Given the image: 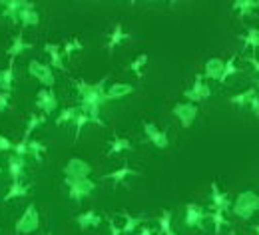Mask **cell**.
I'll list each match as a JSON object with an SVG mask.
<instances>
[{
    "label": "cell",
    "instance_id": "obj_1",
    "mask_svg": "<svg viewBox=\"0 0 259 235\" xmlns=\"http://www.w3.org/2000/svg\"><path fill=\"white\" fill-rule=\"evenodd\" d=\"M76 92L80 96V112L90 116V124H96L100 128H106V122L100 118V108L106 104V88H108V76L100 82H86V80H74Z\"/></svg>",
    "mask_w": 259,
    "mask_h": 235
},
{
    "label": "cell",
    "instance_id": "obj_2",
    "mask_svg": "<svg viewBox=\"0 0 259 235\" xmlns=\"http://www.w3.org/2000/svg\"><path fill=\"white\" fill-rule=\"evenodd\" d=\"M257 211H259V194L257 192H251V190L237 194L235 202L231 203V213L235 217H239V219H245V221L251 219Z\"/></svg>",
    "mask_w": 259,
    "mask_h": 235
},
{
    "label": "cell",
    "instance_id": "obj_3",
    "mask_svg": "<svg viewBox=\"0 0 259 235\" xmlns=\"http://www.w3.org/2000/svg\"><path fill=\"white\" fill-rule=\"evenodd\" d=\"M40 227V213L38 207L34 203H28L26 209L22 211V215L16 219L14 223V231L16 235H30Z\"/></svg>",
    "mask_w": 259,
    "mask_h": 235
},
{
    "label": "cell",
    "instance_id": "obj_4",
    "mask_svg": "<svg viewBox=\"0 0 259 235\" xmlns=\"http://www.w3.org/2000/svg\"><path fill=\"white\" fill-rule=\"evenodd\" d=\"M64 185L68 187V198L72 202H82V198L90 196L96 190V181L92 177H84V179L64 177Z\"/></svg>",
    "mask_w": 259,
    "mask_h": 235
},
{
    "label": "cell",
    "instance_id": "obj_5",
    "mask_svg": "<svg viewBox=\"0 0 259 235\" xmlns=\"http://www.w3.org/2000/svg\"><path fill=\"white\" fill-rule=\"evenodd\" d=\"M171 114H174V118L180 122V126H182L184 130H190L195 124V118H197L199 110H197V106L192 104V102H178V104L174 106Z\"/></svg>",
    "mask_w": 259,
    "mask_h": 235
},
{
    "label": "cell",
    "instance_id": "obj_6",
    "mask_svg": "<svg viewBox=\"0 0 259 235\" xmlns=\"http://www.w3.org/2000/svg\"><path fill=\"white\" fill-rule=\"evenodd\" d=\"M28 74L42 84V88H54L56 78H54V72H52L50 64H42L40 60H30L28 62Z\"/></svg>",
    "mask_w": 259,
    "mask_h": 235
},
{
    "label": "cell",
    "instance_id": "obj_7",
    "mask_svg": "<svg viewBox=\"0 0 259 235\" xmlns=\"http://www.w3.org/2000/svg\"><path fill=\"white\" fill-rule=\"evenodd\" d=\"M36 108L40 110V114H44L46 118L52 116L58 110V98L54 94V88H40L36 94Z\"/></svg>",
    "mask_w": 259,
    "mask_h": 235
},
{
    "label": "cell",
    "instance_id": "obj_8",
    "mask_svg": "<svg viewBox=\"0 0 259 235\" xmlns=\"http://www.w3.org/2000/svg\"><path fill=\"white\" fill-rule=\"evenodd\" d=\"M209 96H211V88H209V84L203 80V76H201V74H197V76H195L194 84L184 92V98H186V100H190L192 104H194V102L207 100Z\"/></svg>",
    "mask_w": 259,
    "mask_h": 235
},
{
    "label": "cell",
    "instance_id": "obj_9",
    "mask_svg": "<svg viewBox=\"0 0 259 235\" xmlns=\"http://www.w3.org/2000/svg\"><path fill=\"white\" fill-rule=\"evenodd\" d=\"M205 217H207V213H205V209H203L199 203L190 202L186 205V225H188V227L203 231V229H205V225H203Z\"/></svg>",
    "mask_w": 259,
    "mask_h": 235
},
{
    "label": "cell",
    "instance_id": "obj_10",
    "mask_svg": "<svg viewBox=\"0 0 259 235\" xmlns=\"http://www.w3.org/2000/svg\"><path fill=\"white\" fill-rule=\"evenodd\" d=\"M90 173H92V166L82 158H70L64 166V177L84 179V177H90Z\"/></svg>",
    "mask_w": 259,
    "mask_h": 235
},
{
    "label": "cell",
    "instance_id": "obj_11",
    "mask_svg": "<svg viewBox=\"0 0 259 235\" xmlns=\"http://www.w3.org/2000/svg\"><path fill=\"white\" fill-rule=\"evenodd\" d=\"M144 134L148 137V142L154 144L158 150H165V148L169 146L167 134H165L163 130H160L156 124H152V122H144Z\"/></svg>",
    "mask_w": 259,
    "mask_h": 235
},
{
    "label": "cell",
    "instance_id": "obj_12",
    "mask_svg": "<svg viewBox=\"0 0 259 235\" xmlns=\"http://www.w3.org/2000/svg\"><path fill=\"white\" fill-rule=\"evenodd\" d=\"M130 38H132V34L124 30L122 22H116L114 28H112V32H110V36H108V42H106V50H108V54H114L116 48H118L120 44L128 42Z\"/></svg>",
    "mask_w": 259,
    "mask_h": 235
},
{
    "label": "cell",
    "instance_id": "obj_13",
    "mask_svg": "<svg viewBox=\"0 0 259 235\" xmlns=\"http://www.w3.org/2000/svg\"><path fill=\"white\" fill-rule=\"evenodd\" d=\"M44 52L50 58V68L52 70H60V72H68V68L64 64V56H62V46L54 44V42H46L44 44Z\"/></svg>",
    "mask_w": 259,
    "mask_h": 235
},
{
    "label": "cell",
    "instance_id": "obj_14",
    "mask_svg": "<svg viewBox=\"0 0 259 235\" xmlns=\"http://www.w3.org/2000/svg\"><path fill=\"white\" fill-rule=\"evenodd\" d=\"M18 22H20L24 28H28V26H38V24H40V14H38L34 2H22L20 14H18Z\"/></svg>",
    "mask_w": 259,
    "mask_h": 235
},
{
    "label": "cell",
    "instance_id": "obj_15",
    "mask_svg": "<svg viewBox=\"0 0 259 235\" xmlns=\"http://www.w3.org/2000/svg\"><path fill=\"white\" fill-rule=\"evenodd\" d=\"M136 88L128 84V82H114L106 88V102H112V100H122L126 98L130 94H134Z\"/></svg>",
    "mask_w": 259,
    "mask_h": 235
},
{
    "label": "cell",
    "instance_id": "obj_16",
    "mask_svg": "<svg viewBox=\"0 0 259 235\" xmlns=\"http://www.w3.org/2000/svg\"><path fill=\"white\" fill-rule=\"evenodd\" d=\"M211 209H220V211L231 209V200L226 192H222L218 181H211Z\"/></svg>",
    "mask_w": 259,
    "mask_h": 235
},
{
    "label": "cell",
    "instance_id": "obj_17",
    "mask_svg": "<svg viewBox=\"0 0 259 235\" xmlns=\"http://www.w3.org/2000/svg\"><path fill=\"white\" fill-rule=\"evenodd\" d=\"M134 175H142L138 169H134V168H130L128 164H124L122 168H118V169H114V171H110V173H106L102 179H110L114 185H122L128 177H134Z\"/></svg>",
    "mask_w": 259,
    "mask_h": 235
},
{
    "label": "cell",
    "instance_id": "obj_18",
    "mask_svg": "<svg viewBox=\"0 0 259 235\" xmlns=\"http://www.w3.org/2000/svg\"><path fill=\"white\" fill-rule=\"evenodd\" d=\"M224 60L222 58H209L207 62H205V66H203V72H201V76H203V80H215V82H220V78H222V72H224Z\"/></svg>",
    "mask_w": 259,
    "mask_h": 235
},
{
    "label": "cell",
    "instance_id": "obj_19",
    "mask_svg": "<svg viewBox=\"0 0 259 235\" xmlns=\"http://www.w3.org/2000/svg\"><path fill=\"white\" fill-rule=\"evenodd\" d=\"M76 223L80 225V229H96L102 223V215L96 209H88V211L76 215Z\"/></svg>",
    "mask_w": 259,
    "mask_h": 235
},
{
    "label": "cell",
    "instance_id": "obj_20",
    "mask_svg": "<svg viewBox=\"0 0 259 235\" xmlns=\"http://www.w3.org/2000/svg\"><path fill=\"white\" fill-rule=\"evenodd\" d=\"M24 169H26V160L24 158L14 156V154L8 156V173H10V179L12 181H22Z\"/></svg>",
    "mask_w": 259,
    "mask_h": 235
},
{
    "label": "cell",
    "instance_id": "obj_21",
    "mask_svg": "<svg viewBox=\"0 0 259 235\" xmlns=\"http://www.w3.org/2000/svg\"><path fill=\"white\" fill-rule=\"evenodd\" d=\"M30 48H32V44L24 40V34L18 32L14 38H12V44L8 46L6 54H8V58H10V60H14L16 56H20L22 52H26V50H30Z\"/></svg>",
    "mask_w": 259,
    "mask_h": 235
},
{
    "label": "cell",
    "instance_id": "obj_22",
    "mask_svg": "<svg viewBox=\"0 0 259 235\" xmlns=\"http://www.w3.org/2000/svg\"><path fill=\"white\" fill-rule=\"evenodd\" d=\"M132 150H134V144L124 135H116L108 144V156H118L122 152H132Z\"/></svg>",
    "mask_w": 259,
    "mask_h": 235
},
{
    "label": "cell",
    "instance_id": "obj_23",
    "mask_svg": "<svg viewBox=\"0 0 259 235\" xmlns=\"http://www.w3.org/2000/svg\"><path fill=\"white\" fill-rule=\"evenodd\" d=\"M28 192H30V185H26V183H22V181H12L10 187H8V192L4 194L2 202L8 203V202H12V200H18V198H26Z\"/></svg>",
    "mask_w": 259,
    "mask_h": 235
},
{
    "label": "cell",
    "instance_id": "obj_24",
    "mask_svg": "<svg viewBox=\"0 0 259 235\" xmlns=\"http://www.w3.org/2000/svg\"><path fill=\"white\" fill-rule=\"evenodd\" d=\"M14 86V60L8 62V66L0 70V92H12Z\"/></svg>",
    "mask_w": 259,
    "mask_h": 235
},
{
    "label": "cell",
    "instance_id": "obj_25",
    "mask_svg": "<svg viewBox=\"0 0 259 235\" xmlns=\"http://www.w3.org/2000/svg\"><path fill=\"white\" fill-rule=\"evenodd\" d=\"M257 6H259L257 0H235V2H231V10L237 12L241 18L251 16V14L255 12Z\"/></svg>",
    "mask_w": 259,
    "mask_h": 235
},
{
    "label": "cell",
    "instance_id": "obj_26",
    "mask_svg": "<svg viewBox=\"0 0 259 235\" xmlns=\"http://www.w3.org/2000/svg\"><path fill=\"white\" fill-rule=\"evenodd\" d=\"M44 122H46V116H44V114H30L28 124H26V130H24V135H22V139H20V142L28 144V142L32 139L34 130H38V128H40Z\"/></svg>",
    "mask_w": 259,
    "mask_h": 235
},
{
    "label": "cell",
    "instance_id": "obj_27",
    "mask_svg": "<svg viewBox=\"0 0 259 235\" xmlns=\"http://www.w3.org/2000/svg\"><path fill=\"white\" fill-rule=\"evenodd\" d=\"M120 215L124 217V227H122V233L124 235H132L136 229H140V225L144 223V217H134L126 209H122Z\"/></svg>",
    "mask_w": 259,
    "mask_h": 235
},
{
    "label": "cell",
    "instance_id": "obj_28",
    "mask_svg": "<svg viewBox=\"0 0 259 235\" xmlns=\"http://www.w3.org/2000/svg\"><path fill=\"white\" fill-rule=\"evenodd\" d=\"M20 8H22V0H8V2H4L2 16H4V18H8L12 24H18Z\"/></svg>",
    "mask_w": 259,
    "mask_h": 235
},
{
    "label": "cell",
    "instance_id": "obj_29",
    "mask_svg": "<svg viewBox=\"0 0 259 235\" xmlns=\"http://www.w3.org/2000/svg\"><path fill=\"white\" fill-rule=\"evenodd\" d=\"M257 96V88H249V90H245V92H239V94H235V96H231L229 98V104L231 106H237V108H245V106H249L251 100Z\"/></svg>",
    "mask_w": 259,
    "mask_h": 235
},
{
    "label": "cell",
    "instance_id": "obj_30",
    "mask_svg": "<svg viewBox=\"0 0 259 235\" xmlns=\"http://www.w3.org/2000/svg\"><path fill=\"white\" fill-rule=\"evenodd\" d=\"M239 40L243 42V48H251L253 52L259 50V28H247V32L241 34Z\"/></svg>",
    "mask_w": 259,
    "mask_h": 235
},
{
    "label": "cell",
    "instance_id": "obj_31",
    "mask_svg": "<svg viewBox=\"0 0 259 235\" xmlns=\"http://www.w3.org/2000/svg\"><path fill=\"white\" fill-rule=\"evenodd\" d=\"M46 152H48V148H46V144H42L40 139H30V142H28V156H32L38 164H42Z\"/></svg>",
    "mask_w": 259,
    "mask_h": 235
},
{
    "label": "cell",
    "instance_id": "obj_32",
    "mask_svg": "<svg viewBox=\"0 0 259 235\" xmlns=\"http://www.w3.org/2000/svg\"><path fill=\"white\" fill-rule=\"evenodd\" d=\"M211 217V223H213V235H222V229L227 225V217L226 211H220V209H211V213H207Z\"/></svg>",
    "mask_w": 259,
    "mask_h": 235
},
{
    "label": "cell",
    "instance_id": "obj_33",
    "mask_svg": "<svg viewBox=\"0 0 259 235\" xmlns=\"http://www.w3.org/2000/svg\"><path fill=\"white\" fill-rule=\"evenodd\" d=\"M237 70H239V68H237V56H235V54H231V56L226 60V64H224V72H222L220 84H226L231 76H235V74H237Z\"/></svg>",
    "mask_w": 259,
    "mask_h": 235
},
{
    "label": "cell",
    "instance_id": "obj_34",
    "mask_svg": "<svg viewBox=\"0 0 259 235\" xmlns=\"http://www.w3.org/2000/svg\"><path fill=\"white\" fill-rule=\"evenodd\" d=\"M80 50H84V44H82V40L78 38V36H72L68 42H66L64 46H62V56H64V60L68 58H72V54L74 52H80Z\"/></svg>",
    "mask_w": 259,
    "mask_h": 235
},
{
    "label": "cell",
    "instance_id": "obj_35",
    "mask_svg": "<svg viewBox=\"0 0 259 235\" xmlns=\"http://www.w3.org/2000/svg\"><path fill=\"white\" fill-rule=\"evenodd\" d=\"M78 112H80L78 106H68L64 110H60V114H58V118H56V126H64V124L74 122L76 116H78Z\"/></svg>",
    "mask_w": 259,
    "mask_h": 235
},
{
    "label": "cell",
    "instance_id": "obj_36",
    "mask_svg": "<svg viewBox=\"0 0 259 235\" xmlns=\"http://www.w3.org/2000/svg\"><path fill=\"white\" fill-rule=\"evenodd\" d=\"M171 209H163L162 215H160V235H178L174 231V225H171Z\"/></svg>",
    "mask_w": 259,
    "mask_h": 235
},
{
    "label": "cell",
    "instance_id": "obj_37",
    "mask_svg": "<svg viewBox=\"0 0 259 235\" xmlns=\"http://www.w3.org/2000/svg\"><path fill=\"white\" fill-rule=\"evenodd\" d=\"M148 66V54H140L138 58H134L132 60V64H130V70L136 74V78L138 80H142L144 78V70Z\"/></svg>",
    "mask_w": 259,
    "mask_h": 235
},
{
    "label": "cell",
    "instance_id": "obj_38",
    "mask_svg": "<svg viewBox=\"0 0 259 235\" xmlns=\"http://www.w3.org/2000/svg\"><path fill=\"white\" fill-rule=\"evenodd\" d=\"M86 124H90V116H88V114H84V112H78V116H76V120H74V126H76L74 142H78V139H80L82 130H84V126H86Z\"/></svg>",
    "mask_w": 259,
    "mask_h": 235
},
{
    "label": "cell",
    "instance_id": "obj_39",
    "mask_svg": "<svg viewBox=\"0 0 259 235\" xmlns=\"http://www.w3.org/2000/svg\"><path fill=\"white\" fill-rule=\"evenodd\" d=\"M12 150H14V144L10 142V137H6L4 134H0V154L12 152Z\"/></svg>",
    "mask_w": 259,
    "mask_h": 235
},
{
    "label": "cell",
    "instance_id": "obj_40",
    "mask_svg": "<svg viewBox=\"0 0 259 235\" xmlns=\"http://www.w3.org/2000/svg\"><path fill=\"white\" fill-rule=\"evenodd\" d=\"M10 108V94L8 92H0V114L6 112Z\"/></svg>",
    "mask_w": 259,
    "mask_h": 235
},
{
    "label": "cell",
    "instance_id": "obj_41",
    "mask_svg": "<svg viewBox=\"0 0 259 235\" xmlns=\"http://www.w3.org/2000/svg\"><path fill=\"white\" fill-rule=\"evenodd\" d=\"M108 227H110V235H122V227L116 225L114 217H108Z\"/></svg>",
    "mask_w": 259,
    "mask_h": 235
},
{
    "label": "cell",
    "instance_id": "obj_42",
    "mask_svg": "<svg viewBox=\"0 0 259 235\" xmlns=\"http://www.w3.org/2000/svg\"><path fill=\"white\" fill-rule=\"evenodd\" d=\"M249 108L253 110V114H255V116L259 118V96H255V98L251 100V104H249Z\"/></svg>",
    "mask_w": 259,
    "mask_h": 235
},
{
    "label": "cell",
    "instance_id": "obj_43",
    "mask_svg": "<svg viewBox=\"0 0 259 235\" xmlns=\"http://www.w3.org/2000/svg\"><path fill=\"white\" fill-rule=\"evenodd\" d=\"M247 60H249V64L253 66V70H255V72L259 74V60H257V58H255V56H249Z\"/></svg>",
    "mask_w": 259,
    "mask_h": 235
},
{
    "label": "cell",
    "instance_id": "obj_44",
    "mask_svg": "<svg viewBox=\"0 0 259 235\" xmlns=\"http://www.w3.org/2000/svg\"><path fill=\"white\" fill-rule=\"evenodd\" d=\"M138 235H154V231H152V229L146 225V227H140V233H138Z\"/></svg>",
    "mask_w": 259,
    "mask_h": 235
},
{
    "label": "cell",
    "instance_id": "obj_45",
    "mask_svg": "<svg viewBox=\"0 0 259 235\" xmlns=\"http://www.w3.org/2000/svg\"><path fill=\"white\" fill-rule=\"evenodd\" d=\"M253 233L259 235V223H255V225H253Z\"/></svg>",
    "mask_w": 259,
    "mask_h": 235
},
{
    "label": "cell",
    "instance_id": "obj_46",
    "mask_svg": "<svg viewBox=\"0 0 259 235\" xmlns=\"http://www.w3.org/2000/svg\"><path fill=\"white\" fill-rule=\"evenodd\" d=\"M229 235H239L237 231H233V229H229Z\"/></svg>",
    "mask_w": 259,
    "mask_h": 235
},
{
    "label": "cell",
    "instance_id": "obj_47",
    "mask_svg": "<svg viewBox=\"0 0 259 235\" xmlns=\"http://www.w3.org/2000/svg\"><path fill=\"white\" fill-rule=\"evenodd\" d=\"M257 88H259V80H257Z\"/></svg>",
    "mask_w": 259,
    "mask_h": 235
},
{
    "label": "cell",
    "instance_id": "obj_48",
    "mask_svg": "<svg viewBox=\"0 0 259 235\" xmlns=\"http://www.w3.org/2000/svg\"><path fill=\"white\" fill-rule=\"evenodd\" d=\"M0 173H2V168H0Z\"/></svg>",
    "mask_w": 259,
    "mask_h": 235
},
{
    "label": "cell",
    "instance_id": "obj_49",
    "mask_svg": "<svg viewBox=\"0 0 259 235\" xmlns=\"http://www.w3.org/2000/svg\"><path fill=\"white\" fill-rule=\"evenodd\" d=\"M44 235H50V233H44Z\"/></svg>",
    "mask_w": 259,
    "mask_h": 235
}]
</instances>
